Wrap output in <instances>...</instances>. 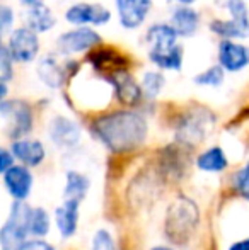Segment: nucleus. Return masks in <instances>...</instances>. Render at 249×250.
I'll return each mask as SVG.
<instances>
[{
  "instance_id": "obj_19",
  "label": "nucleus",
  "mask_w": 249,
  "mask_h": 250,
  "mask_svg": "<svg viewBox=\"0 0 249 250\" xmlns=\"http://www.w3.org/2000/svg\"><path fill=\"white\" fill-rule=\"evenodd\" d=\"M196 167L208 174H220L229 167V158L220 146H210L196 158Z\"/></svg>"
},
{
  "instance_id": "obj_24",
  "label": "nucleus",
  "mask_w": 249,
  "mask_h": 250,
  "mask_svg": "<svg viewBox=\"0 0 249 250\" xmlns=\"http://www.w3.org/2000/svg\"><path fill=\"white\" fill-rule=\"evenodd\" d=\"M140 85H142L143 96L147 99H157L159 94L162 92V89L166 87V77L162 72H157V70H149L142 75L140 80Z\"/></svg>"
},
{
  "instance_id": "obj_10",
  "label": "nucleus",
  "mask_w": 249,
  "mask_h": 250,
  "mask_svg": "<svg viewBox=\"0 0 249 250\" xmlns=\"http://www.w3.org/2000/svg\"><path fill=\"white\" fill-rule=\"evenodd\" d=\"M3 184L14 201H26L33 189V174L24 164H14L9 170L3 172Z\"/></svg>"
},
{
  "instance_id": "obj_20",
  "label": "nucleus",
  "mask_w": 249,
  "mask_h": 250,
  "mask_svg": "<svg viewBox=\"0 0 249 250\" xmlns=\"http://www.w3.org/2000/svg\"><path fill=\"white\" fill-rule=\"evenodd\" d=\"M210 31L222 40H243V38L249 36V26L243 24L239 21L232 19H213L210 22Z\"/></svg>"
},
{
  "instance_id": "obj_22",
  "label": "nucleus",
  "mask_w": 249,
  "mask_h": 250,
  "mask_svg": "<svg viewBox=\"0 0 249 250\" xmlns=\"http://www.w3.org/2000/svg\"><path fill=\"white\" fill-rule=\"evenodd\" d=\"M181 140L188 143H198L206 136V119L203 116H189L180 129Z\"/></svg>"
},
{
  "instance_id": "obj_32",
  "label": "nucleus",
  "mask_w": 249,
  "mask_h": 250,
  "mask_svg": "<svg viewBox=\"0 0 249 250\" xmlns=\"http://www.w3.org/2000/svg\"><path fill=\"white\" fill-rule=\"evenodd\" d=\"M23 250H55V247L51 244H48L46 240L36 238V240H27Z\"/></svg>"
},
{
  "instance_id": "obj_2",
  "label": "nucleus",
  "mask_w": 249,
  "mask_h": 250,
  "mask_svg": "<svg viewBox=\"0 0 249 250\" xmlns=\"http://www.w3.org/2000/svg\"><path fill=\"white\" fill-rule=\"evenodd\" d=\"M198 208L188 198H178L167 209L166 230L173 242H184L198 225Z\"/></svg>"
},
{
  "instance_id": "obj_37",
  "label": "nucleus",
  "mask_w": 249,
  "mask_h": 250,
  "mask_svg": "<svg viewBox=\"0 0 249 250\" xmlns=\"http://www.w3.org/2000/svg\"><path fill=\"white\" fill-rule=\"evenodd\" d=\"M116 2H120V0H114V3H116Z\"/></svg>"
},
{
  "instance_id": "obj_34",
  "label": "nucleus",
  "mask_w": 249,
  "mask_h": 250,
  "mask_svg": "<svg viewBox=\"0 0 249 250\" xmlns=\"http://www.w3.org/2000/svg\"><path fill=\"white\" fill-rule=\"evenodd\" d=\"M21 5L27 7V9H31V7H38V5H43L45 0H19Z\"/></svg>"
},
{
  "instance_id": "obj_29",
  "label": "nucleus",
  "mask_w": 249,
  "mask_h": 250,
  "mask_svg": "<svg viewBox=\"0 0 249 250\" xmlns=\"http://www.w3.org/2000/svg\"><path fill=\"white\" fill-rule=\"evenodd\" d=\"M91 250H116L113 235H111L108 230H97L92 237Z\"/></svg>"
},
{
  "instance_id": "obj_16",
  "label": "nucleus",
  "mask_w": 249,
  "mask_h": 250,
  "mask_svg": "<svg viewBox=\"0 0 249 250\" xmlns=\"http://www.w3.org/2000/svg\"><path fill=\"white\" fill-rule=\"evenodd\" d=\"M169 24L174 27L180 38L195 36L200 27V14L191 5H180L171 14Z\"/></svg>"
},
{
  "instance_id": "obj_14",
  "label": "nucleus",
  "mask_w": 249,
  "mask_h": 250,
  "mask_svg": "<svg viewBox=\"0 0 249 250\" xmlns=\"http://www.w3.org/2000/svg\"><path fill=\"white\" fill-rule=\"evenodd\" d=\"M27 235H29L27 223L9 216L0 230V247L2 250H23L27 242Z\"/></svg>"
},
{
  "instance_id": "obj_15",
  "label": "nucleus",
  "mask_w": 249,
  "mask_h": 250,
  "mask_svg": "<svg viewBox=\"0 0 249 250\" xmlns=\"http://www.w3.org/2000/svg\"><path fill=\"white\" fill-rule=\"evenodd\" d=\"M79 208L80 201L63 199V203L55 211V225L63 238H70L79 227Z\"/></svg>"
},
{
  "instance_id": "obj_31",
  "label": "nucleus",
  "mask_w": 249,
  "mask_h": 250,
  "mask_svg": "<svg viewBox=\"0 0 249 250\" xmlns=\"http://www.w3.org/2000/svg\"><path fill=\"white\" fill-rule=\"evenodd\" d=\"M14 160H16V157H14L12 150L2 148V151H0V170H2V174L12 167Z\"/></svg>"
},
{
  "instance_id": "obj_28",
  "label": "nucleus",
  "mask_w": 249,
  "mask_h": 250,
  "mask_svg": "<svg viewBox=\"0 0 249 250\" xmlns=\"http://www.w3.org/2000/svg\"><path fill=\"white\" fill-rule=\"evenodd\" d=\"M14 62L12 55L7 50L5 44L0 48V82H9L14 77Z\"/></svg>"
},
{
  "instance_id": "obj_4",
  "label": "nucleus",
  "mask_w": 249,
  "mask_h": 250,
  "mask_svg": "<svg viewBox=\"0 0 249 250\" xmlns=\"http://www.w3.org/2000/svg\"><path fill=\"white\" fill-rule=\"evenodd\" d=\"M103 43L101 34L91 26H75L73 29L65 31L55 41V48L63 56H73L87 53Z\"/></svg>"
},
{
  "instance_id": "obj_27",
  "label": "nucleus",
  "mask_w": 249,
  "mask_h": 250,
  "mask_svg": "<svg viewBox=\"0 0 249 250\" xmlns=\"http://www.w3.org/2000/svg\"><path fill=\"white\" fill-rule=\"evenodd\" d=\"M232 186L244 199L249 201V162L239 168L232 177Z\"/></svg>"
},
{
  "instance_id": "obj_13",
  "label": "nucleus",
  "mask_w": 249,
  "mask_h": 250,
  "mask_svg": "<svg viewBox=\"0 0 249 250\" xmlns=\"http://www.w3.org/2000/svg\"><path fill=\"white\" fill-rule=\"evenodd\" d=\"M14 157L21 162V164L27 165V167H36L46 157V148L40 140H31V138H19L14 140L10 145Z\"/></svg>"
},
{
  "instance_id": "obj_25",
  "label": "nucleus",
  "mask_w": 249,
  "mask_h": 250,
  "mask_svg": "<svg viewBox=\"0 0 249 250\" xmlns=\"http://www.w3.org/2000/svg\"><path fill=\"white\" fill-rule=\"evenodd\" d=\"M51 220L45 208H33L29 218V235L36 238H45L50 233Z\"/></svg>"
},
{
  "instance_id": "obj_21",
  "label": "nucleus",
  "mask_w": 249,
  "mask_h": 250,
  "mask_svg": "<svg viewBox=\"0 0 249 250\" xmlns=\"http://www.w3.org/2000/svg\"><path fill=\"white\" fill-rule=\"evenodd\" d=\"M89 179L77 170H68L65 174V189H63V198L65 199H77L82 203L89 191Z\"/></svg>"
},
{
  "instance_id": "obj_35",
  "label": "nucleus",
  "mask_w": 249,
  "mask_h": 250,
  "mask_svg": "<svg viewBox=\"0 0 249 250\" xmlns=\"http://www.w3.org/2000/svg\"><path fill=\"white\" fill-rule=\"evenodd\" d=\"M180 5H193V3L196 2V0H176Z\"/></svg>"
},
{
  "instance_id": "obj_6",
  "label": "nucleus",
  "mask_w": 249,
  "mask_h": 250,
  "mask_svg": "<svg viewBox=\"0 0 249 250\" xmlns=\"http://www.w3.org/2000/svg\"><path fill=\"white\" fill-rule=\"evenodd\" d=\"M111 17V10L97 2H77L65 10V21L72 26H104Z\"/></svg>"
},
{
  "instance_id": "obj_11",
  "label": "nucleus",
  "mask_w": 249,
  "mask_h": 250,
  "mask_svg": "<svg viewBox=\"0 0 249 250\" xmlns=\"http://www.w3.org/2000/svg\"><path fill=\"white\" fill-rule=\"evenodd\" d=\"M178 33L169 22H157L147 29L145 41L149 44V55H160L178 46Z\"/></svg>"
},
{
  "instance_id": "obj_1",
  "label": "nucleus",
  "mask_w": 249,
  "mask_h": 250,
  "mask_svg": "<svg viewBox=\"0 0 249 250\" xmlns=\"http://www.w3.org/2000/svg\"><path fill=\"white\" fill-rule=\"evenodd\" d=\"M92 133L106 148L116 153L132 151L143 145L149 125L140 112L114 111L94 121Z\"/></svg>"
},
{
  "instance_id": "obj_36",
  "label": "nucleus",
  "mask_w": 249,
  "mask_h": 250,
  "mask_svg": "<svg viewBox=\"0 0 249 250\" xmlns=\"http://www.w3.org/2000/svg\"><path fill=\"white\" fill-rule=\"evenodd\" d=\"M150 250H174V249L167 247V245H157V247H152Z\"/></svg>"
},
{
  "instance_id": "obj_30",
  "label": "nucleus",
  "mask_w": 249,
  "mask_h": 250,
  "mask_svg": "<svg viewBox=\"0 0 249 250\" xmlns=\"http://www.w3.org/2000/svg\"><path fill=\"white\" fill-rule=\"evenodd\" d=\"M14 21H16L14 9L7 5V3H2L0 5V33H2V36L10 33V27L14 26Z\"/></svg>"
},
{
  "instance_id": "obj_23",
  "label": "nucleus",
  "mask_w": 249,
  "mask_h": 250,
  "mask_svg": "<svg viewBox=\"0 0 249 250\" xmlns=\"http://www.w3.org/2000/svg\"><path fill=\"white\" fill-rule=\"evenodd\" d=\"M149 60L159 70H167V72H180L183 68V48L178 44L171 51L160 53V55H149Z\"/></svg>"
},
{
  "instance_id": "obj_17",
  "label": "nucleus",
  "mask_w": 249,
  "mask_h": 250,
  "mask_svg": "<svg viewBox=\"0 0 249 250\" xmlns=\"http://www.w3.org/2000/svg\"><path fill=\"white\" fill-rule=\"evenodd\" d=\"M36 73H38V79H40L48 89H60L67 79L63 66L57 62L55 56H50V55L43 56V58L38 62Z\"/></svg>"
},
{
  "instance_id": "obj_8",
  "label": "nucleus",
  "mask_w": 249,
  "mask_h": 250,
  "mask_svg": "<svg viewBox=\"0 0 249 250\" xmlns=\"http://www.w3.org/2000/svg\"><path fill=\"white\" fill-rule=\"evenodd\" d=\"M152 10V0H120L116 2V12L120 26L126 31L138 29L145 22Z\"/></svg>"
},
{
  "instance_id": "obj_33",
  "label": "nucleus",
  "mask_w": 249,
  "mask_h": 250,
  "mask_svg": "<svg viewBox=\"0 0 249 250\" xmlns=\"http://www.w3.org/2000/svg\"><path fill=\"white\" fill-rule=\"evenodd\" d=\"M229 250H249V237L244 238V240L234 242V244L229 247Z\"/></svg>"
},
{
  "instance_id": "obj_9",
  "label": "nucleus",
  "mask_w": 249,
  "mask_h": 250,
  "mask_svg": "<svg viewBox=\"0 0 249 250\" xmlns=\"http://www.w3.org/2000/svg\"><path fill=\"white\" fill-rule=\"evenodd\" d=\"M48 136L58 148H73L80 142V128L65 116H55L48 125Z\"/></svg>"
},
{
  "instance_id": "obj_12",
  "label": "nucleus",
  "mask_w": 249,
  "mask_h": 250,
  "mask_svg": "<svg viewBox=\"0 0 249 250\" xmlns=\"http://www.w3.org/2000/svg\"><path fill=\"white\" fill-rule=\"evenodd\" d=\"M111 85H113L114 94H116L120 102H123L126 105H135L143 96L142 85L126 70L111 73Z\"/></svg>"
},
{
  "instance_id": "obj_7",
  "label": "nucleus",
  "mask_w": 249,
  "mask_h": 250,
  "mask_svg": "<svg viewBox=\"0 0 249 250\" xmlns=\"http://www.w3.org/2000/svg\"><path fill=\"white\" fill-rule=\"evenodd\" d=\"M217 62L226 72L239 73L249 66V46L237 40H222L217 50Z\"/></svg>"
},
{
  "instance_id": "obj_3",
  "label": "nucleus",
  "mask_w": 249,
  "mask_h": 250,
  "mask_svg": "<svg viewBox=\"0 0 249 250\" xmlns=\"http://www.w3.org/2000/svg\"><path fill=\"white\" fill-rule=\"evenodd\" d=\"M0 114H2L5 135L12 140L24 138L33 129V111H31L27 102L21 99H3L0 104Z\"/></svg>"
},
{
  "instance_id": "obj_18",
  "label": "nucleus",
  "mask_w": 249,
  "mask_h": 250,
  "mask_svg": "<svg viewBox=\"0 0 249 250\" xmlns=\"http://www.w3.org/2000/svg\"><path fill=\"white\" fill-rule=\"evenodd\" d=\"M26 24L27 27H31L33 31H36L38 34L50 33L55 26H57V17H55L53 10L48 5H38L31 7L26 12Z\"/></svg>"
},
{
  "instance_id": "obj_5",
  "label": "nucleus",
  "mask_w": 249,
  "mask_h": 250,
  "mask_svg": "<svg viewBox=\"0 0 249 250\" xmlns=\"http://www.w3.org/2000/svg\"><path fill=\"white\" fill-rule=\"evenodd\" d=\"M5 46L17 63H33L41 50L40 34L31 27L21 26L9 33Z\"/></svg>"
},
{
  "instance_id": "obj_26",
  "label": "nucleus",
  "mask_w": 249,
  "mask_h": 250,
  "mask_svg": "<svg viewBox=\"0 0 249 250\" xmlns=\"http://www.w3.org/2000/svg\"><path fill=\"white\" fill-rule=\"evenodd\" d=\"M195 83L198 87H220L226 80V70L217 63V65L208 66L206 70L200 72L198 75H195Z\"/></svg>"
}]
</instances>
